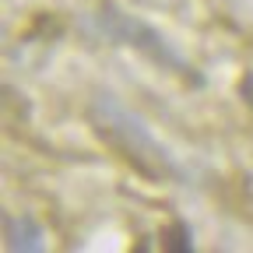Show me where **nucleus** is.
Instances as JSON below:
<instances>
[{
    "label": "nucleus",
    "mask_w": 253,
    "mask_h": 253,
    "mask_svg": "<svg viewBox=\"0 0 253 253\" xmlns=\"http://www.w3.org/2000/svg\"><path fill=\"white\" fill-rule=\"evenodd\" d=\"M162 246L166 250H194V243H190V229L183 225V221H172V225L162 232Z\"/></svg>",
    "instance_id": "20e7f679"
},
{
    "label": "nucleus",
    "mask_w": 253,
    "mask_h": 253,
    "mask_svg": "<svg viewBox=\"0 0 253 253\" xmlns=\"http://www.w3.org/2000/svg\"><path fill=\"white\" fill-rule=\"evenodd\" d=\"M239 95H243V99L253 106V74H246V78L239 81Z\"/></svg>",
    "instance_id": "39448f33"
},
{
    "label": "nucleus",
    "mask_w": 253,
    "mask_h": 253,
    "mask_svg": "<svg viewBox=\"0 0 253 253\" xmlns=\"http://www.w3.org/2000/svg\"><path fill=\"white\" fill-rule=\"evenodd\" d=\"M4 229H7V246H11V250H18V253H36V250H42V229L36 225V221L7 214V218H4Z\"/></svg>",
    "instance_id": "7ed1b4c3"
},
{
    "label": "nucleus",
    "mask_w": 253,
    "mask_h": 253,
    "mask_svg": "<svg viewBox=\"0 0 253 253\" xmlns=\"http://www.w3.org/2000/svg\"><path fill=\"white\" fill-rule=\"evenodd\" d=\"M95 113L102 116V126H106V130L123 141V148H126V155H130V158H137V162H141V158H148L151 172L169 169V155L155 144V137L148 134V126H144L134 113H126V109L116 106L113 99H102L99 106H95Z\"/></svg>",
    "instance_id": "f257e3e1"
},
{
    "label": "nucleus",
    "mask_w": 253,
    "mask_h": 253,
    "mask_svg": "<svg viewBox=\"0 0 253 253\" xmlns=\"http://www.w3.org/2000/svg\"><path fill=\"white\" fill-rule=\"evenodd\" d=\"M99 21H102V28L109 32V36L116 39V42H126V46H137L141 53H148V56H155L158 63H166V67H176V71H186V63L172 53V46L158 36V32L151 28V25H144V21H137L134 14H123V11H116L113 4H106L102 7V14H99Z\"/></svg>",
    "instance_id": "f03ea898"
}]
</instances>
